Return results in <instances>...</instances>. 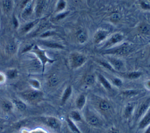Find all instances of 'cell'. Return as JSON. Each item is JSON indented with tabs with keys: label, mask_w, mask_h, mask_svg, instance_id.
<instances>
[{
	"label": "cell",
	"mask_w": 150,
	"mask_h": 133,
	"mask_svg": "<svg viewBox=\"0 0 150 133\" xmlns=\"http://www.w3.org/2000/svg\"><path fill=\"white\" fill-rule=\"evenodd\" d=\"M131 50V45L128 43H124L120 46L104 50V51L101 52V54L110 55H124L128 52Z\"/></svg>",
	"instance_id": "obj_1"
},
{
	"label": "cell",
	"mask_w": 150,
	"mask_h": 133,
	"mask_svg": "<svg viewBox=\"0 0 150 133\" xmlns=\"http://www.w3.org/2000/svg\"><path fill=\"white\" fill-rule=\"evenodd\" d=\"M33 53L36 54V55L38 57L39 60L40 61L42 65V68L43 70L45 69V66L46 63H53L54 60L50 59L46 55V51L44 50L40 49L39 47H38L37 46H33L32 49L31 50Z\"/></svg>",
	"instance_id": "obj_2"
},
{
	"label": "cell",
	"mask_w": 150,
	"mask_h": 133,
	"mask_svg": "<svg viewBox=\"0 0 150 133\" xmlns=\"http://www.w3.org/2000/svg\"><path fill=\"white\" fill-rule=\"evenodd\" d=\"M86 57L80 53L75 52L71 54L70 57V62L73 68L80 67L86 62Z\"/></svg>",
	"instance_id": "obj_3"
},
{
	"label": "cell",
	"mask_w": 150,
	"mask_h": 133,
	"mask_svg": "<svg viewBox=\"0 0 150 133\" xmlns=\"http://www.w3.org/2000/svg\"><path fill=\"white\" fill-rule=\"evenodd\" d=\"M124 35L121 33H117L112 34L105 43L102 48L103 50L109 49L113 46L117 44L118 43H120L124 39Z\"/></svg>",
	"instance_id": "obj_4"
},
{
	"label": "cell",
	"mask_w": 150,
	"mask_h": 133,
	"mask_svg": "<svg viewBox=\"0 0 150 133\" xmlns=\"http://www.w3.org/2000/svg\"><path fill=\"white\" fill-rule=\"evenodd\" d=\"M150 107V97L144 101L139 106L136 113V119L138 120L142 118V116L146 113L147 110Z\"/></svg>",
	"instance_id": "obj_5"
},
{
	"label": "cell",
	"mask_w": 150,
	"mask_h": 133,
	"mask_svg": "<svg viewBox=\"0 0 150 133\" xmlns=\"http://www.w3.org/2000/svg\"><path fill=\"white\" fill-rule=\"evenodd\" d=\"M108 63L111 65L114 70L118 71H122L124 69V64L120 59L115 57H110L108 58Z\"/></svg>",
	"instance_id": "obj_6"
},
{
	"label": "cell",
	"mask_w": 150,
	"mask_h": 133,
	"mask_svg": "<svg viewBox=\"0 0 150 133\" xmlns=\"http://www.w3.org/2000/svg\"><path fill=\"white\" fill-rule=\"evenodd\" d=\"M108 31L104 29H100L96 32L94 35V42L96 44H99L104 40L108 35Z\"/></svg>",
	"instance_id": "obj_7"
},
{
	"label": "cell",
	"mask_w": 150,
	"mask_h": 133,
	"mask_svg": "<svg viewBox=\"0 0 150 133\" xmlns=\"http://www.w3.org/2000/svg\"><path fill=\"white\" fill-rule=\"evenodd\" d=\"M149 125H150V107L141 118L138 124V128L139 129H144Z\"/></svg>",
	"instance_id": "obj_8"
},
{
	"label": "cell",
	"mask_w": 150,
	"mask_h": 133,
	"mask_svg": "<svg viewBox=\"0 0 150 133\" xmlns=\"http://www.w3.org/2000/svg\"><path fill=\"white\" fill-rule=\"evenodd\" d=\"M42 93L38 90H31L23 93V96L28 100L33 101L39 99L42 96Z\"/></svg>",
	"instance_id": "obj_9"
},
{
	"label": "cell",
	"mask_w": 150,
	"mask_h": 133,
	"mask_svg": "<svg viewBox=\"0 0 150 133\" xmlns=\"http://www.w3.org/2000/svg\"><path fill=\"white\" fill-rule=\"evenodd\" d=\"M45 122L48 126L53 129H57L60 125V121L58 120V119L53 117H47L45 119Z\"/></svg>",
	"instance_id": "obj_10"
},
{
	"label": "cell",
	"mask_w": 150,
	"mask_h": 133,
	"mask_svg": "<svg viewBox=\"0 0 150 133\" xmlns=\"http://www.w3.org/2000/svg\"><path fill=\"white\" fill-rule=\"evenodd\" d=\"M86 121L91 125L93 127H98L100 125L99 118L94 114H88L86 116Z\"/></svg>",
	"instance_id": "obj_11"
},
{
	"label": "cell",
	"mask_w": 150,
	"mask_h": 133,
	"mask_svg": "<svg viewBox=\"0 0 150 133\" xmlns=\"http://www.w3.org/2000/svg\"><path fill=\"white\" fill-rule=\"evenodd\" d=\"M76 37L77 41L80 43H84L87 40V33L86 30L83 29H80L76 33Z\"/></svg>",
	"instance_id": "obj_12"
},
{
	"label": "cell",
	"mask_w": 150,
	"mask_h": 133,
	"mask_svg": "<svg viewBox=\"0 0 150 133\" xmlns=\"http://www.w3.org/2000/svg\"><path fill=\"white\" fill-rule=\"evenodd\" d=\"M135 104L133 103H129L126 105L124 111V116L125 118H128L132 116Z\"/></svg>",
	"instance_id": "obj_13"
},
{
	"label": "cell",
	"mask_w": 150,
	"mask_h": 133,
	"mask_svg": "<svg viewBox=\"0 0 150 133\" xmlns=\"http://www.w3.org/2000/svg\"><path fill=\"white\" fill-rule=\"evenodd\" d=\"M86 97L84 94H80L76 100V106L79 110H81L83 108L86 104Z\"/></svg>",
	"instance_id": "obj_14"
},
{
	"label": "cell",
	"mask_w": 150,
	"mask_h": 133,
	"mask_svg": "<svg viewBox=\"0 0 150 133\" xmlns=\"http://www.w3.org/2000/svg\"><path fill=\"white\" fill-rule=\"evenodd\" d=\"M71 93H72V87L70 85L66 88V89L64 90L63 93L62 99H61L62 104H64L67 102V100L70 97Z\"/></svg>",
	"instance_id": "obj_15"
},
{
	"label": "cell",
	"mask_w": 150,
	"mask_h": 133,
	"mask_svg": "<svg viewBox=\"0 0 150 133\" xmlns=\"http://www.w3.org/2000/svg\"><path fill=\"white\" fill-rule=\"evenodd\" d=\"M66 121L69 128L73 133H82L79 129V128L77 127V125L75 124L74 122L72 120H71V118L69 117H67Z\"/></svg>",
	"instance_id": "obj_16"
},
{
	"label": "cell",
	"mask_w": 150,
	"mask_h": 133,
	"mask_svg": "<svg viewBox=\"0 0 150 133\" xmlns=\"http://www.w3.org/2000/svg\"><path fill=\"white\" fill-rule=\"evenodd\" d=\"M42 44L44 46L52 48H57V49H63L64 48L63 46H62L60 44H59L57 43L54 42V41H43L41 42Z\"/></svg>",
	"instance_id": "obj_17"
},
{
	"label": "cell",
	"mask_w": 150,
	"mask_h": 133,
	"mask_svg": "<svg viewBox=\"0 0 150 133\" xmlns=\"http://www.w3.org/2000/svg\"><path fill=\"white\" fill-rule=\"evenodd\" d=\"M98 79L100 82L102 84V85L104 87L105 89L107 90H111V85L110 83L108 81V80L101 74H98Z\"/></svg>",
	"instance_id": "obj_18"
},
{
	"label": "cell",
	"mask_w": 150,
	"mask_h": 133,
	"mask_svg": "<svg viewBox=\"0 0 150 133\" xmlns=\"http://www.w3.org/2000/svg\"><path fill=\"white\" fill-rule=\"evenodd\" d=\"M98 107L101 110L103 111H107L110 109L111 105L107 100H102L99 102Z\"/></svg>",
	"instance_id": "obj_19"
},
{
	"label": "cell",
	"mask_w": 150,
	"mask_h": 133,
	"mask_svg": "<svg viewBox=\"0 0 150 133\" xmlns=\"http://www.w3.org/2000/svg\"><path fill=\"white\" fill-rule=\"evenodd\" d=\"M69 117L73 121H81L82 118L81 117L80 114L77 111H72L70 114Z\"/></svg>",
	"instance_id": "obj_20"
},
{
	"label": "cell",
	"mask_w": 150,
	"mask_h": 133,
	"mask_svg": "<svg viewBox=\"0 0 150 133\" xmlns=\"http://www.w3.org/2000/svg\"><path fill=\"white\" fill-rule=\"evenodd\" d=\"M1 107L5 111H9L13 107L12 103L8 100H4L1 103Z\"/></svg>",
	"instance_id": "obj_21"
},
{
	"label": "cell",
	"mask_w": 150,
	"mask_h": 133,
	"mask_svg": "<svg viewBox=\"0 0 150 133\" xmlns=\"http://www.w3.org/2000/svg\"><path fill=\"white\" fill-rule=\"evenodd\" d=\"M45 6V1H38V3L37 4L36 7V13L37 15H40Z\"/></svg>",
	"instance_id": "obj_22"
},
{
	"label": "cell",
	"mask_w": 150,
	"mask_h": 133,
	"mask_svg": "<svg viewBox=\"0 0 150 133\" xmlns=\"http://www.w3.org/2000/svg\"><path fill=\"white\" fill-rule=\"evenodd\" d=\"M138 30L142 34H148L150 32V27L145 23H142L139 26Z\"/></svg>",
	"instance_id": "obj_23"
},
{
	"label": "cell",
	"mask_w": 150,
	"mask_h": 133,
	"mask_svg": "<svg viewBox=\"0 0 150 133\" xmlns=\"http://www.w3.org/2000/svg\"><path fill=\"white\" fill-rule=\"evenodd\" d=\"M142 75V73L141 72H137V71H134V72H131L127 75V77L128 79H136L139 78Z\"/></svg>",
	"instance_id": "obj_24"
},
{
	"label": "cell",
	"mask_w": 150,
	"mask_h": 133,
	"mask_svg": "<svg viewBox=\"0 0 150 133\" xmlns=\"http://www.w3.org/2000/svg\"><path fill=\"white\" fill-rule=\"evenodd\" d=\"M12 4L11 1L5 0V1H3L2 7H3L4 11L6 12H8L11 10V8H12Z\"/></svg>",
	"instance_id": "obj_25"
},
{
	"label": "cell",
	"mask_w": 150,
	"mask_h": 133,
	"mask_svg": "<svg viewBox=\"0 0 150 133\" xmlns=\"http://www.w3.org/2000/svg\"><path fill=\"white\" fill-rule=\"evenodd\" d=\"M13 102H14L15 106L17 107V108L18 110H21V111L25 110L26 106V104L23 102H22L19 100H14Z\"/></svg>",
	"instance_id": "obj_26"
},
{
	"label": "cell",
	"mask_w": 150,
	"mask_h": 133,
	"mask_svg": "<svg viewBox=\"0 0 150 133\" xmlns=\"http://www.w3.org/2000/svg\"><path fill=\"white\" fill-rule=\"evenodd\" d=\"M95 82V78L93 75H87L84 78V83L88 85H93Z\"/></svg>",
	"instance_id": "obj_27"
},
{
	"label": "cell",
	"mask_w": 150,
	"mask_h": 133,
	"mask_svg": "<svg viewBox=\"0 0 150 133\" xmlns=\"http://www.w3.org/2000/svg\"><path fill=\"white\" fill-rule=\"evenodd\" d=\"M16 50V46L15 43L11 42L7 46V50L10 54H13Z\"/></svg>",
	"instance_id": "obj_28"
},
{
	"label": "cell",
	"mask_w": 150,
	"mask_h": 133,
	"mask_svg": "<svg viewBox=\"0 0 150 133\" xmlns=\"http://www.w3.org/2000/svg\"><path fill=\"white\" fill-rule=\"evenodd\" d=\"M32 11V5L31 3L28 2L25 7L23 14L26 16H28L31 13Z\"/></svg>",
	"instance_id": "obj_29"
},
{
	"label": "cell",
	"mask_w": 150,
	"mask_h": 133,
	"mask_svg": "<svg viewBox=\"0 0 150 133\" xmlns=\"http://www.w3.org/2000/svg\"><path fill=\"white\" fill-rule=\"evenodd\" d=\"M58 82H59V79L57 77L54 75H52L49 79V83L51 86L56 85V84H57Z\"/></svg>",
	"instance_id": "obj_30"
},
{
	"label": "cell",
	"mask_w": 150,
	"mask_h": 133,
	"mask_svg": "<svg viewBox=\"0 0 150 133\" xmlns=\"http://www.w3.org/2000/svg\"><path fill=\"white\" fill-rule=\"evenodd\" d=\"M138 91L136 90H127L122 92V94L126 96H132L138 94Z\"/></svg>",
	"instance_id": "obj_31"
},
{
	"label": "cell",
	"mask_w": 150,
	"mask_h": 133,
	"mask_svg": "<svg viewBox=\"0 0 150 133\" xmlns=\"http://www.w3.org/2000/svg\"><path fill=\"white\" fill-rule=\"evenodd\" d=\"M66 7V2L64 1H59L57 4V11H61Z\"/></svg>",
	"instance_id": "obj_32"
},
{
	"label": "cell",
	"mask_w": 150,
	"mask_h": 133,
	"mask_svg": "<svg viewBox=\"0 0 150 133\" xmlns=\"http://www.w3.org/2000/svg\"><path fill=\"white\" fill-rule=\"evenodd\" d=\"M6 75L8 76V78L12 79V78H15L16 76V75H17V71H16V69H10V70L7 71Z\"/></svg>",
	"instance_id": "obj_33"
},
{
	"label": "cell",
	"mask_w": 150,
	"mask_h": 133,
	"mask_svg": "<svg viewBox=\"0 0 150 133\" xmlns=\"http://www.w3.org/2000/svg\"><path fill=\"white\" fill-rule=\"evenodd\" d=\"M36 22H37V20H36V21H34V22H30V23L26 24L24 26V27H23V30H24V32H26L29 31V30L35 25V24L36 23Z\"/></svg>",
	"instance_id": "obj_34"
},
{
	"label": "cell",
	"mask_w": 150,
	"mask_h": 133,
	"mask_svg": "<svg viewBox=\"0 0 150 133\" xmlns=\"http://www.w3.org/2000/svg\"><path fill=\"white\" fill-rule=\"evenodd\" d=\"M29 82L33 87H34L36 89H39L40 88V83L38 80H37L36 79H31V80H30Z\"/></svg>",
	"instance_id": "obj_35"
},
{
	"label": "cell",
	"mask_w": 150,
	"mask_h": 133,
	"mask_svg": "<svg viewBox=\"0 0 150 133\" xmlns=\"http://www.w3.org/2000/svg\"><path fill=\"white\" fill-rule=\"evenodd\" d=\"M100 64L101 65H103L104 67L106 68L107 69L111 71H114V69H113V68L111 66V65L107 62H105V61H101L100 62Z\"/></svg>",
	"instance_id": "obj_36"
},
{
	"label": "cell",
	"mask_w": 150,
	"mask_h": 133,
	"mask_svg": "<svg viewBox=\"0 0 150 133\" xmlns=\"http://www.w3.org/2000/svg\"><path fill=\"white\" fill-rule=\"evenodd\" d=\"M112 82L117 86H120L122 84V80L120 78H113L112 79Z\"/></svg>",
	"instance_id": "obj_37"
},
{
	"label": "cell",
	"mask_w": 150,
	"mask_h": 133,
	"mask_svg": "<svg viewBox=\"0 0 150 133\" xmlns=\"http://www.w3.org/2000/svg\"><path fill=\"white\" fill-rule=\"evenodd\" d=\"M120 19V15L117 13H113L111 16V19L114 21V22H117L118 20H119Z\"/></svg>",
	"instance_id": "obj_38"
},
{
	"label": "cell",
	"mask_w": 150,
	"mask_h": 133,
	"mask_svg": "<svg viewBox=\"0 0 150 133\" xmlns=\"http://www.w3.org/2000/svg\"><path fill=\"white\" fill-rule=\"evenodd\" d=\"M141 6L144 9H150V5L145 3L144 1H141L140 3Z\"/></svg>",
	"instance_id": "obj_39"
},
{
	"label": "cell",
	"mask_w": 150,
	"mask_h": 133,
	"mask_svg": "<svg viewBox=\"0 0 150 133\" xmlns=\"http://www.w3.org/2000/svg\"><path fill=\"white\" fill-rule=\"evenodd\" d=\"M69 13V12H63V13H59L57 16H56V19L57 20H60L62 19H63L64 18H65Z\"/></svg>",
	"instance_id": "obj_40"
},
{
	"label": "cell",
	"mask_w": 150,
	"mask_h": 133,
	"mask_svg": "<svg viewBox=\"0 0 150 133\" xmlns=\"http://www.w3.org/2000/svg\"><path fill=\"white\" fill-rule=\"evenodd\" d=\"M54 34L53 32L52 31H46V32H44L41 35L40 37H47V36H50L51 35H53Z\"/></svg>",
	"instance_id": "obj_41"
},
{
	"label": "cell",
	"mask_w": 150,
	"mask_h": 133,
	"mask_svg": "<svg viewBox=\"0 0 150 133\" xmlns=\"http://www.w3.org/2000/svg\"><path fill=\"white\" fill-rule=\"evenodd\" d=\"M108 133H120V132L118 130H117V129L112 128V129L109 130Z\"/></svg>",
	"instance_id": "obj_42"
},
{
	"label": "cell",
	"mask_w": 150,
	"mask_h": 133,
	"mask_svg": "<svg viewBox=\"0 0 150 133\" xmlns=\"http://www.w3.org/2000/svg\"><path fill=\"white\" fill-rule=\"evenodd\" d=\"M13 24H14V26L15 27H16L18 26V21L16 20V19L14 17L13 18Z\"/></svg>",
	"instance_id": "obj_43"
},
{
	"label": "cell",
	"mask_w": 150,
	"mask_h": 133,
	"mask_svg": "<svg viewBox=\"0 0 150 133\" xmlns=\"http://www.w3.org/2000/svg\"><path fill=\"white\" fill-rule=\"evenodd\" d=\"M4 80V77L3 75L0 74V82H2Z\"/></svg>",
	"instance_id": "obj_44"
},
{
	"label": "cell",
	"mask_w": 150,
	"mask_h": 133,
	"mask_svg": "<svg viewBox=\"0 0 150 133\" xmlns=\"http://www.w3.org/2000/svg\"><path fill=\"white\" fill-rule=\"evenodd\" d=\"M146 86H147V87L150 89V80H148V81L147 82V83H146Z\"/></svg>",
	"instance_id": "obj_45"
},
{
	"label": "cell",
	"mask_w": 150,
	"mask_h": 133,
	"mask_svg": "<svg viewBox=\"0 0 150 133\" xmlns=\"http://www.w3.org/2000/svg\"><path fill=\"white\" fill-rule=\"evenodd\" d=\"M149 128L146 130V131L145 132V133H150V125H149Z\"/></svg>",
	"instance_id": "obj_46"
},
{
	"label": "cell",
	"mask_w": 150,
	"mask_h": 133,
	"mask_svg": "<svg viewBox=\"0 0 150 133\" xmlns=\"http://www.w3.org/2000/svg\"><path fill=\"white\" fill-rule=\"evenodd\" d=\"M1 128H2V127H1V125L0 124V130H1Z\"/></svg>",
	"instance_id": "obj_47"
}]
</instances>
